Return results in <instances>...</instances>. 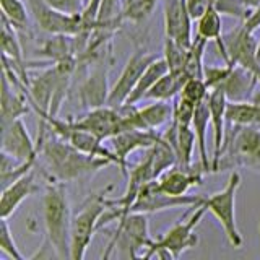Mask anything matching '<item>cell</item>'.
<instances>
[{"label": "cell", "instance_id": "836d02e7", "mask_svg": "<svg viewBox=\"0 0 260 260\" xmlns=\"http://www.w3.org/2000/svg\"><path fill=\"white\" fill-rule=\"evenodd\" d=\"M0 250H2L4 254H7L8 257H12L13 260H28L20 252L18 246H16L7 218L0 219Z\"/></svg>", "mask_w": 260, "mask_h": 260}, {"label": "cell", "instance_id": "8992f818", "mask_svg": "<svg viewBox=\"0 0 260 260\" xmlns=\"http://www.w3.org/2000/svg\"><path fill=\"white\" fill-rule=\"evenodd\" d=\"M108 208L109 202L104 199V195H93V197H88L81 208L73 215L70 239L72 260L85 258L94 233L101 230V218Z\"/></svg>", "mask_w": 260, "mask_h": 260}, {"label": "cell", "instance_id": "4dcf8cb0", "mask_svg": "<svg viewBox=\"0 0 260 260\" xmlns=\"http://www.w3.org/2000/svg\"><path fill=\"white\" fill-rule=\"evenodd\" d=\"M122 7H124V0H101L98 28L117 31L122 23Z\"/></svg>", "mask_w": 260, "mask_h": 260}, {"label": "cell", "instance_id": "3957f363", "mask_svg": "<svg viewBox=\"0 0 260 260\" xmlns=\"http://www.w3.org/2000/svg\"><path fill=\"white\" fill-rule=\"evenodd\" d=\"M219 171L249 169L260 176V128L228 124Z\"/></svg>", "mask_w": 260, "mask_h": 260}, {"label": "cell", "instance_id": "1f68e13d", "mask_svg": "<svg viewBox=\"0 0 260 260\" xmlns=\"http://www.w3.org/2000/svg\"><path fill=\"white\" fill-rule=\"evenodd\" d=\"M187 49L189 47H184L181 44H177L174 39L165 36L162 59L166 60L171 72H184V65H185V59H187Z\"/></svg>", "mask_w": 260, "mask_h": 260}, {"label": "cell", "instance_id": "7c38bea8", "mask_svg": "<svg viewBox=\"0 0 260 260\" xmlns=\"http://www.w3.org/2000/svg\"><path fill=\"white\" fill-rule=\"evenodd\" d=\"M29 13L32 15L41 31L47 35H69L77 36L83 31L80 15H67L57 12L55 8L47 5L44 0H26Z\"/></svg>", "mask_w": 260, "mask_h": 260}, {"label": "cell", "instance_id": "484cf974", "mask_svg": "<svg viewBox=\"0 0 260 260\" xmlns=\"http://www.w3.org/2000/svg\"><path fill=\"white\" fill-rule=\"evenodd\" d=\"M168 72H169V67L162 57H158L156 60H153L143 72V75L140 77V80H138L137 86L127 98L124 106H137L138 103L145 101V96L148 94L150 89L156 85V81Z\"/></svg>", "mask_w": 260, "mask_h": 260}, {"label": "cell", "instance_id": "f1b7e54d", "mask_svg": "<svg viewBox=\"0 0 260 260\" xmlns=\"http://www.w3.org/2000/svg\"><path fill=\"white\" fill-rule=\"evenodd\" d=\"M2 18H5L16 31H24L29 21V8L23 0H0Z\"/></svg>", "mask_w": 260, "mask_h": 260}, {"label": "cell", "instance_id": "e0dca14e", "mask_svg": "<svg viewBox=\"0 0 260 260\" xmlns=\"http://www.w3.org/2000/svg\"><path fill=\"white\" fill-rule=\"evenodd\" d=\"M162 20H165V36L174 39L177 44L190 47L192 15L189 13L185 0H162Z\"/></svg>", "mask_w": 260, "mask_h": 260}, {"label": "cell", "instance_id": "d4e9b609", "mask_svg": "<svg viewBox=\"0 0 260 260\" xmlns=\"http://www.w3.org/2000/svg\"><path fill=\"white\" fill-rule=\"evenodd\" d=\"M215 5H211L208 10L203 13L200 18H197V35L205 38L208 41H215L218 46V52L221 55L223 62H228L226 47L223 41V20Z\"/></svg>", "mask_w": 260, "mask_h": 260}, {"label": "cell", "instance_id": "60d3db41", "mask_svg": "<svg viewBox=\"0 0 260 260\" xmlns=\"http://www.w3.org/2000/svg\"><path fill=\"white\" fill-rule=\"evenodd\" d=\"M86 2H88V0H86Z\"/></svg>", "mask_w": 260, "mask_h": 260}, {"label": "cell", "instance_id": "277c9868", "mask_svg": "<svg viewBox=\"0 0 260 260\" xmlns=\"http://www.w3.org/2000/svg\"><path fill=\"white\" fill-rule=\"evenodd\" d=\"M151 242L148 215L130 213L117 221L116 231L103 252V258H109L114 254L120 258H142Z\"/></svg>", "mask_w": 260, "mask_h": 260}, {"label": "cell", "instance_id": "74e56055", "mask_svg": "<svg viewBox=\"0 0 260 260\" xmlns=\"http://www.w3.org/2000/svg\"><path fill=\"white\" fill-rule=\"evenodd\" d=\"M242 23L250 32H255L260 28V5L257 8H254V10H250L246 21H242Z\"/></svg>", "mask_w": 260, "mask_h": 260}, {"label": "cell", "instance_id": "7402d4cb", "mask_svg": "<svg viewBox=\"0 0 260 260\" xmlns=\"http://www.w3.org/2000/svg\"><path fill=\"white\" fill-rule=\"evenodd\" d=\"M39 190L36 182L35 169L28 174L21 176L18 181H15L5 189H2V197H0V218H10L21 203L31 195Z\"/></svg>", "mask_w": 260, "mask_h": 260}, {"label": "cell", "instance_id": "8d00e7d4", "mask_svg": "<svg viewBox=\"0 0 260 260\" xmlns=\"http://www.w3.org/2000/svg\"><path fill=\"white\" fill-rule=\"evenodd\" d=\"M185 4H187V8H189V13L192 15V18L197 20L215 4V0H185Z\"/></svg>", "mask_w": 260, "mask_h": 260}, {"label": "cell", "instance_id": "f35d334b", "mask_svg": "<svg viewBox=\"0 0 260 260\" xmlns=\"http://www.w3.org/2000/svg\"><path fill=\"white\" fill-rule=\"evenodd\" d=\"M242 2L249 8V10H254V8H257L260 5V0H242Z\"/></svg>", "mask_w": 260, "mask_h": 260}, {"label": "cell", "instance_id": "9a60e30c", "mask_svg": "<svg viewBox=\"0 0 260 260\" xmlns=\"http://www.w3.org/2000/svg\"><path fill=\"white\" fill-rule=\"evenodd\" d=\"M73 125L83 128L86 132L96 135L100 140L106 142L112 137L122 132V124H124V109L112 108L109 104L100 106V108L88 109L81 119L72 120Z\"/></svg>", "mask_w": 260, "mask_h": 260}, {"label": "cell", "instance_id": "4fadbf2b", "mask_svg": "<svg viewBox=\"0 0 260 260\" xmlns=\"http://www.w3.org/2000/svg\"><path fill=\"white\" fill-rule=\"evenodd\" d=\"M156 59L158 55L154 52H146L142 51V49H138V51H135L130 55L127 63L120 72V75L117 77V81L111 88L108 104L112 106V108H122L125 104L127 98L130 96V93L134 91V88L137 86L138 80L143 75L146 67Z\"/></svg>", "mask_w": 260, "mask_h": 260}, {"label": "cell", "instance_id": "ffe728a7", "mask_svg": "<svg viewBox=\"0 0 260 260\" xmlns=\"http://www.w3.org/2000/svg\"><path fill=\"white\" fill-rule=\"evenodd\" d=\"M258 85V80L254 73H250L241 65L233 62L228 63V72L218 88H221L230 103L250 101Z\"/></svg>", "mask_w": 260, "mask_h": 260}, {"label": "cell", "instance_id": "5b68a950", "mask_svg": "<svg viewBox=\"0 0 260 260\" xmlns=\"http://www.w3.org/2000/svg\"><path fill=\"white\" fill-rule=\"evenodd\" d=\"M207 207L200 205L192 210V215L187 221L176 223L171 230L158 239H153L142 258L161 257V258H179L185 250L199 246V236L195 233L197 226L207 213Z\"/></svg>", "mask_w": 260, "mask_h": 260}, {"label": "cell", "instance_id": "ab89813d", "mask_svg": "<svg viewBox=\"0 0 260 260\" xmlns=\"http://www.w3.org/2000/svg\"><path fill=\"white\" fill-rule=\"evenodd\" d=\"M257 54H258V60H260V39H258V47H257Z\"/></svg>", "mask_w": 260, "mask_h": 260}, {"label": "cell", "instance_id": "83f0119b", "mask_svg": "<svg viewBox=\"0 0 260 260\" xmlns=\"http://www.w3.org/2000/svg\"><path fill=\"white\" fill-rule=\"evenodd\" d=\"M208 44V39L195 35L190 47L187 49V59L184 65V72L189 78H203V54H205V47Z\"/></svg>", "mask_w": 260, "mask_h": 260}, {"label": "cell", "instance_id": "5bb4252c", "mask_svg": "<svg viewBox=\"0 0 260 260\" xmlns=\"http://www.w3.org/2000/svg\"><path fill=\"white\" fill-rule=\"evenodd\" d=\"M89 72L78 86V100L85 109L100 108L108 104L109 91L108 73L111 67V54L101 57L88 65Z\"/></svg>", "mask_w": 260, "mask_h": 260}, {"label": "cell", "instance_id": "30bf717a", "mask_svg": "<svg viewBox=\"0 0 260 260\" xmlns=\"http://www.w3.org/2000/svg\"><path fill=\"white\" fill-rule=\"evenodd\" d=\"M228 62H233L236 65H241L250 73H254L260 85V60L257 54L258 41L255 39L254 32H250L244 23L234 29L228 31L223 36Z\"/></svg>", "mask_w": 260, "mask_h": 260}, {"label": "cell", "instance_id": "ba28073f", "mask_svg": "<svg viewBox=\"0 0 260 260\" xmlns=\"http://www.w3.org/2000/svg\"><path fill=\"white\" fill-rule=\"evenodd\" d=\"M38 117L41 120V124H44L47 128H51L57 137L67 140L70 145H73L80 151L93 154V156L112 159L114 165L117 166V158H116V154L112 153V150L106 148L104 142L100 140L96 135L86 132L83 128H78L77 125H73L72 119L62 120L57 116H51V114H46V112H39Z\"/></svg>", "mask_w": 260, "mask_h": 260}, {"label": "cell", "instance_id": "ac0fdd59", "mask_svg": "<svg viewBox=\"0 0 260 260\" xmlns=\"http://www.w3.org/2000/svg\"><path fill=\"white\" fill-rule=\"evenodd\" d=\"M2 153L21 162L39 158V146L32 142L23 119L2 125Z\"/></svg>", "mask_w": 260, "mask_h": 260}, {"label": "cell", "instance_id": "cb8c5ba5", "mask_svg": "<svg viewBox=\"0 0 260 260\" xmlns=\"http://www.w3.org/2000/svg\"><path fill=\"white\" fill-rule=\"evenodd\" d=\"M210 122V108H208V100L200 103L193 112V120L192 127L195 132V140H197V150L200 156V166L205 173H211V159L208 156V146H207V132Z\"/></svg>", "mask_w": 260, "mask_h": 260}, {"label": "cell", "instance_id": "d590c367", "mask_svg": "<svg viewBox=\"0 0 260 260\" xmlns=\"http://www.w3.org/2000/svg\"><path fill=\"white\" fill-rule=\"evenodd\" d=\"M44 2L55 8L57 12L67 15H80L86 5V0H44Z\"/></svg>", "mask_w": 260, "mask_h": 260}, {"label": "cell", "instance_id": "4316f807", "mask_svg": "<svg viewBox=\"0 0 260 260\" xmlns=\"http://www.w3.org/2000/svg\"><path fill=\"white\" fill-rule=\"evenodd\" d=\"M187 80H189L187 73L169 70L150 89L148 94L145 96V101H174V98L179 96Z\"/></svg>", "mask_w": 260, "mask_h": 260}, {"label": "cell", "instance_id": "e575fe53", "mask_svg": "<svg viewBox=\"0 0 260 260\" xmlns=\"http://www.w3.org/2000/svg\"><path fill=\"white\" fill-rule=\"evenodd\" d=\"M215 8L226 16H231V18L246 21V18L249 16L250 10L244 5L242 0H215Z\"/></svg>", "mask_w": 260, "mask_h": 260}, {"label": "cell", "instance_id": "8fae6325", "mask_svg": "<svg viewBox=\"0 0 260 260\" xmlns=\"http://www.w3.org/2000/svg\"><path fill=\"white\" fill-rule=\"evenodd\" d=\"M124 109V124L122 132L125 130H153L169 125L174 119V101H153L148 106L137 108V106H122Z\"/></svg>", "mask_w": 260, "mask_h": 260}, {"label": "cell", "instance_id": "f546056e", "mask_svg": "<svg viewBox=\"0 0 260 260\" xmlns=\"http://www.w3.org/2000/svg\"><path fill=\"white\" fill-rule=\"evenodd\" d=\"M159 0H124L122 7V21L142 23L153 13Z\"/></svg>", "mask_w": 260, "mask_h": 260}, {"label": "cell", "instance_id": "6da1fadb", "mask_svg": "<svg viewBox=\"0 0 260 260\" xmlns=\"http://www.w3.org/2000/svg\"><path fill=\"white\" fill-rule=\"evenodd\" d=\"M41 132L38 137L39 154L44 161L47 179L59 182H73L78 179L89 177L98 171L114 165L112 159L93 156L80 151L67 140L57 137H46V125H39Z\"/></svg>", "mask_w": 260, "mask_h": 260}, {"label": "cell", "instance_id": "7a4b0ae2", "mask_svg": "<svg viewBox=\"0 0 260 260\" xmlns=\"http://www.w3.org/2000/svg\"><path fill=\"white\" fill-rule=\"evenodd\" d=\"M43 219L49 246L59 258H72V210L63 182L47 179L43 193Z\"/></svg>", "mask_w": 260, "mask_h": 260}, {"label": "cell", "instance_id": "9c48e42d", "mask_svg": "<svg viewBox=\"0 0 260 260\" xmlns=\"http://www.w3.org/2000/svg\"><path fill=\"white\" fill-rule=\"evenodd\" d=\"M205 202V197L202 195H169L165 190H161V187L158 185L156 179L146 182L140 193H138L137 200L134 202V205L130 207V213H158V211L165 210H176V208H192V207H200Z\"/></svg>", "mask_w": 260, "mask_h": 260}, {"label": "cell", "instance_id": "d6986e66", "mask_svg": "<svg viewBox=\"0 0 260 260\" xmlns=\"http://www.w3.org/2000/svg\"><path fill=\"white\" fill-rule=\"evenodd\" d=\"M228 98L221 88L210 89L208 94V108H210V122L213 127V158H211V173H218L219 161L223 154V145L226 137V111H228Z\"/></svg>", "mask_w": 260, "mask_h": 260}, {"label": "cell", "instance_id": "d6a6232c", "mask_svg": "<svg viewBox=\"0 0 260 260\" xmlns=\"http://www.w3.org/2000/svg\"><path fill=\"white\" fill-rule=\"evenodd\" d=\"M208 94H210V88L203 78H189L182 86L181 93H179L182 100L192 103L193 106H199L200 103L207 101Z\"/></svg>", "mask_w": 260, "mask_h": 260}, {"label": "cell", "instance_id": "44dd1931", "mask_svg": "<svg viewBox=\"0 0 260 260\" xmlns=\"http://www.w3.org/2000/svg\"><path fill=\"white\" fill-rule=\"evenodd\" d=\"M203 173L205 171L202 169V166L199 169L193 168H182L179 165L171 166L169 169H166L156 181L158 185L161 187V190H165L169 195H187L189 190L195 185H202L203 181Z\"/></svg>", "mask_w": 260, "mask_h": 260}, {"label": "cell", "instance_id": "603a6c76", "mask_svg": "<svg viewBox=\"0 0 260 260\" xmlns=\"http://www.w3.org/2000/svg\"><path fill=\"white\" fill-rule=\"evenodd\" d=\"M161 135L174 148L176 156H177V165L182 168H192L193 150H195V145H197L193 127L179 124V122L173 119V122H171L168 128Z\"/></svg>", "mask_w": 260, "mask_h": 260}, {"label": "cell", "instance_id": "52a82bcc", "mask_svg": "<svg viewBox=\"0 0 260 260\" xmlns=\"http://www.w3.org/2000/svg\"><path fill=\"white\" fill-rule=\"evenodd\" d=\"M241 181V174L238 171H233L223 189L211 193L210 197H205V202H203L207 210L221 224L228 242L234 249H239L244 242L238 230V219H236V197H238Z\"/></svg>", "mask_w": 260, "mask_h": 260}, {"label": "cell", "instance_id": "2e32d148", "mask_svg": "<svg viewBox=\"0 0 260 260\" xmlns=\"http://www.w3.org/2000/svg\"><path fill=\"white\" fill-rule=\"evenodd\" d=\"M161 134L153 130H125L111 138V150L117 158V168L122 174H128V156L137 150H148L158 143Z\"/></svg>", "mask_w": 260, "mask_h": 260}]
</instances>
